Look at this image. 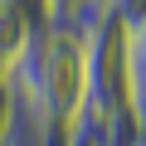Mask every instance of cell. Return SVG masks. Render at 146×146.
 <instances>
[{"label":"cell","mask_w":146,"mask_h":146,"mask_svg":"<svg viewBox=\"0 0 146 146\" xmlns=\"http://www.w3.org/2000/svg\"><path fill=\"white\" fill-rule=\"evenodd\" d=\"M78 5H83V0H44V10H49V25H68Z\"/></svg>","instance_id":"cell-5"},{"label":"cell","mask_w":146,"mask_h":146,"mask_svg":"<svg viewBox=\"0 0 146 146\" xmlns=\"http://www.w3.org/2000/svg\"><path fill=\"white\" fill-rule=\"evenodd\" d=\"M29 34H34V29H29V20H25V10H20V0H0V78L15 73Z\"/></svg>","instance_id":"cell-2"},{"label":"cell","mask_w":146,"mask_h":146,"mask_svg":"<svg viewBox=\"0 0 146 146\" xmlns=\"http://www.w3.org/2000/svg\"><path fill=\"white\" fill-rule=\"evenodd\" d=\"M10 122H15V83L0 78V146H5V136H10Z\"/></svg>","instance_id":"cell-3"},{"label":"cell","mask_w":146,"mask_h":146,"mask_svg":"<svg viewBox=\"0 0 146 146\" xmlns=\"http://www.w3.org/2000/svg\"><path fill=\"white\" fill-rule=\"evenodd\" d=\"M10 83H15V98L39 122L73 127L83 112V34L68 25L34 29Z\"/></svg>","instance_id":"cell-1"},{"label":"cell","mask_w":146,"mask_h":146,"mask_svg":"<svg viewBox=\"0 0 146 146\" xmlns=\"http://www.w3.org/2000/svg\"><path fill=\"white\" fill-rule=\"evenodd\" d=\"M127 112H131V131L146 141V88H136V93H131V107H127Z\"/></svg>","instance_id":"cell-4"},{"label":"cell","mask_w":146,"mask_h":146,"mask_svg":"<svg viewBox=\"0 0 146 146\" xmlns=\"http://www.w3.org/2000/svg\"><path fill=\"white\" fill-rule=\"evenodd\" d=\"M68 146H107V136L93 131V127H78V122H73V141H68Z\"/></svg>","instance_id":"cell-6"},{"label":"cell","mask_w":146,"mask_h":146,"mask_svg":"<svg viewBox=\"0 0 146 146\" xmlns=\"http://www.w3.org/2000/svg\"><path fill=\"white\" fill-rule=\"evenodd\" d=\"M131 146H146V141H141V136H136V141H131Z\"/></svg>","instance_id":"cell-7"}]
</instances>
